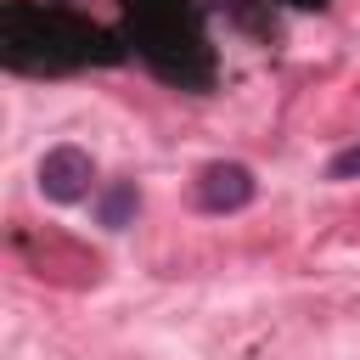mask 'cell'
Segmentation results:
<instances>
[{"label":"cell","mask_w":360,"mask_h":360,"mask_svg":"<svg viewBox=\"0 0 360 360\" xmlns=\"http://www.w3.org/2000/svg\"><path fill=\"white\" fill-rule=\"evenodd\" d=\"M287 6H304V11H321L326 0H287Z\"/></svg>","instance_id":"cell-7"},{"label":"cell","mask_w":360,"mask_h":360,"mask_svg":"<svg viewBox=\"0 0 360 360\" xmlns=\"http://www.w3.org/2000/svg\"><path fill=\"white\" fill-rule=\"evenodd\" d=\"M90 186H96V158L84 146H51L39 158V191L51 202H79L90 197Z\"/></svg>","instance_id":"cell-3"},{"label":"cell","mask_w":360,"mask_h":360,"mask_svg":"<svg viewBox=\"0 0 360 360\" xmlns=\"http://www.w3.org/2000/svg\"><path fill=\"white\" fill-rule=\"evenodd\" d=\"M124 6H129V39L158 79L180 90H202L214 79V51L186 0H124Z\"/></svg>","instance_id":"cell-2"},{"label":"cell","mask_w":360,"mask_h":360,"mask_svg":"<svg viewBox=\"0 0 360 360\" xmlns=\"http://www.w3.org/2000/svg\"><path fill=\"white\" fill-rule=\"evenodd\" d=\"M354 174H360V141L332 152V163H326V180H354Z\"/></svg>","instance_id":"cell-6"},{"label":"cell","mask_w":360,"mask_h":360,"mask_svg":"<svg viewBox=\"0 0 360 360\" xmlns=\"http://www.w3.org/2000/svg\"><path fill=\"white\" fill-rule=\"evenodd\" d=\"M135 208H141V191H135V180H112V186L96 197V225H107V231H124V225L135 219Z\"/></svg>","instance_id":"cell-5"},{"label":"cell","mask_w":360,"mask_h":360,"mask_svg":"<svg viewBox=\"0 0 360 360\" xmlns=\"http://www.w3.org/2000/svg\"><path fill=\"white\" fill-rule=\"evenodd\" d=\"M253 191H259L253 169L236 163V158H219V163H208L197 174V208L202 214H236V208L253 202Z\"/></svg>","instance_id":"cell-4"},{"label":"cell","mask_w":360,"mask_h":360,"mask_svg":"<svg viewBox=\"0 0 360 360\" xmlns=\"http://www.w3.org/2000/svg\"><path fill=\"white\" fill-rule=\"evenodd\" d=\"M0 51H6V68H17V73H68L84 62H118L124 56L107 28L84 22L68 6H34V0H6Z\"/></svg>","instance_id":"cell-1"}]
</instances>
